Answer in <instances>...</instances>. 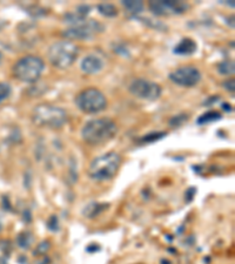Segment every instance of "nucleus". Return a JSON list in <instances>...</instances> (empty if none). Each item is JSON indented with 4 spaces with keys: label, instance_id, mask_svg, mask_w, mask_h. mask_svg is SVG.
Segmentation results:
<instances>
[{
    "label": "nucleus",
    "instance_id": "1",
    "mask_svg": "<svg viewBox=\"0 0 235 264\" xmlns=\"http://www.w3.org/2000/svg\"><path fill=\"white\" fill-rule=\"evenodd\" d=\"M118 126L109 117H98L86 122L81 129V136L91 146L105 145L115 138Z\"/></svg>",
    "mask_w": 235,
    "mask_h": 264
},
{
    "label": "nucleus",
    "instance_id": "2",
    "mask_svg": "<svg viewBox=\"0 0 235 264\" xmlns=\"http://www.w3.org/2000/svg\"><path fill=\"white\" fill-rule=\"evenodd\" d=\"M65 23L69 24L68 29L63 32V35L69 41L72 40H91L94 35L103 31L102 24L87 17L79 16L78 13H68L65 17Z\"/></svg>",
    "mask_w": 235,
    "mask_h": 264
},
{
    "label": "nucleus",
    "instance_id": "3",
    "mask_svg": "<svg viewBox=\"0 0 235 264\" xmlns=\"http://www.w3.org/2000/svg\"><path fill=\"white\" fill-rule=\"evenodd\" d=\"M120 154L115 151L102 154L92 161L88 168V175L96 182L111 181L118 174L121 165Z\"/></svg>",
    "mask_w": 235,
    "mask_h": 264
},
{
    "label": "nucleus",
    "instance_id": "4",
    "mask_svg": "<svg viewBox=\"0 0 235 264\" xmlns=\"http://www.w3.org/2000/svg\"><path fill=\"white\" fill-rule=\"evenodd\" d=\"M32 121L41 128L60 129L67 122V113L65 109L58 106L40 104L33 109Z\"/></svg>",
    "mask_w": 235,
    "mask_h": 264
},
{
    "label": "nucleus",
    "instance_id": "5",
    "mask_svg": "<svg viewBox=\"0 0 235 264\" xmlns=\"http://www.w3.org/2000/svg\"><path fill=\"white\" fill-rule=\"evenodd\" d=\"M79 54V47L73 41L60 40L51 45L47 51V58L54 67L66 69L75 62Z\"/></svg>",
    "mask_w": 235,
    "mask_h": 264
},
{
    "label": "nucleus",
    "instance_id": "6",
    "mask_svg": "<svg viewBox=\"0 0 235 264\" xmlns=\"http://www.w3.org/2000/svg\"><path fill=\"white\" fill-rule=\"evenodd\" d=\"M45 69V62L36 56H26L14 63L13 75L16 79L26 84H34L41 77Z\"/></svg>",
    "mask_w": 235,
    "mask_h": 264
},
{
    "label": "nucleus",
    "instance_id": "7",
    "mask_svg": "<svg viewBox=\"0 0 235 264\" xmlns=\"http://www.w3.org/2000/svg\"><path fill=\"white\" fill-rule=\"evenodd\" d=\"M75 106L82 113L97 114L107 107V99L98 88H86L75 96Z\"/></svg>",
    "mask_w": 235,
    "mask_h": 264
},
{
    "label": "nucleus",
    "instance_id": "8",
    "mask_svg": "<svg viewBox=\"0 0 235 264\" xmlns=\"http://www.w3.org/2000/svg\"><path fill=\"white\" fill-rule=\"evenodd\" d=\"M128 90L135 98L146 100V101H155L161 96V87L157 83L146 80V79H135L128 86Z\"/></svg>",
    "mask_w": 235,
    "mask_h": 264
},
{
    "label": "nucleus",
    "instance_id": "9",
    "mask_svg": "<svg viewBox=\"0 0 235 264\" xmlns=\"http://www.w3.org/2000/svg\"><path fill=\"white\" fill-rule=\"evenodd\" d=\"M169 80L181 87H194L200 83L201 73L195 66H182L169 73Z\"/></svg>",
    "mask_w": 235,
    "mask_h": 264
},
{
    "label": "nucleus",
    "instance_id": "10",
    "mask_svg": "<svg viewBox=\"0 0 235 264\" xmlns=\"http://www.w3.org/2000/svg\"><path fill=\"white\" fill-rule=\"evenodd\" d=\"M149 10L155 16H169V14H181L188 10L189 5L185 1H149Z\"/></svg>",
    "mask_w": 235,
    "mask_h": 264
},
{
    "label": "nucleus",
    "instance_id": "11",
    "mask_svg": "<svg viewBox=\"0 0 235 264\" xmlns=\"http://www.w3.org/2000/svg\"><path fill=\"white\" fill-rule=\"evenodd\" d=\"M103 67H105V62L102 58L97 54H88L80 62V69L86 74H97L101 72Z\"/></svg>",
    "mask_w": 235,
    "mask_h": 264
},
{
    "label": "nucleus",
    "instance_id": "12",
    "mask_svg": "<svg viewBox=\"0 0 235 264\" xmlns=\"http://www.w3.org/2000/svg\"><path fill=\"white\" fill-rule=\"evenodd\" d=\"M198 45L192 38H182L181 40L175 47H174L173 53L176 54V56H192L197 52Z\"/></svg>",
    "mask_w": 235,
    "mask_h": 264
},
{
    "label": "nucleus",
    "instance_id": "13",
    "mask_svg": "<svg viewBox=\"0 0 235 264\" xmlns=\"http://www.w3.org/2000/svg\"><path fill=\"white\" fill-rule=\"evenodd\" d=\"M121 4H123L125 10L130 12L133 16H138V14H140L143 11V8H145V5H143V2L140 1V0H123Z\"/></svg>",
    "mask_w": 235,
    "mask_h": 264
},
{
    "label": "nucleus",
    "instance_id": "14",
    "mask_svg": "<svg viewBox=\"0 0 235 264\" xmlns=\"http://www.w3.org/2000/svg\"><path fill=\"white\" fill-rule=\"evenodd\" d=\"M221 119H222V114L220 113V112L209 111V112H206V113H203L202 115H200V117H198L197 123L201 126V124H208V123L216 122V121H219Z\"/></svg>",
    "mask_w": 235,
    "mask_h": 264
},
{
    "label": "nucleus",
    "instance_id": "15",
    "mask_svg": "<svg viewBox=\"0 0 235 264\" xmlns=\"http://www.w3.org/2000/svg\"><path fill=\"white\" fill-rule=\"evenodd\" d=\"M98 11H99L100 14H102V16L106 18L117 17L119 13L115 5L111 4V2H101V4H99L98 5Z\"/></svg>",
    "mask_w": 235,
    "mask_h": 264
},
{
    "label": "nucleus",
    "instance_id": "16",
    "mask_svg": "<svg viewBox=\"0 0 235 264\" xmlns=\"http://www.w3.org/2000/svg\"><path fill=\"white\" fill-rule=\"evenodd\" d=\"M107 205H99V203H91L90 205H87L84 210V215L87 218H94L98 214H100L102 210H105Z\"/></svg>",
    "mask_w": 235,
    "mask_h": 264
},
{
    "label": "nucleus",
    "instance_id": "17",
    "mask_svg": "<svg viewBox=\"0 0 235 264\" xmlns=\"http://www.w3.org/2000/svg\"><path fill=\"white\" fill-rule=\"evenodd\" d=\"M218 72L222 75H233L235 72L234 61L232 60H225L218 65Z\"/></svg>",
    "mask_w": 235,
    "mask_h": 264
},
{
    "label": "nucleus",
    "instance_id": "18",
    "mask_svg": "<svg viewBox=\"0 0 235 264\" xmlns=\"http://www.w3.org/2000/svg\"><path fill=\"white\" fill-rule=\"evenodd\" d=\"M165 136H166V133L165 132H152L147 135L142 136V138L140 139V142H141V144H153V142L161 140Z\"/></svg>",
    "mask_w": 235,
    "mask_h": 264
},
{
    "label": "nucleus",
    "instance_id": "19",
    "mask_svg": "<svg viewBox=\"0 0 235 264\" xmlns=\"http://www.w3.org/2000/svg\"><path fill=\"white\" fill-rule=\"evenodd\" d=\"M189 117L187 114L185 113H180L178 115H175V117H173L172 119L169 120V127H172V128H176V127H180L182 126V124L186 123L188 121Z\"/></svg>",
    "mask_w": 235,
    "mask_h": 264
},
{
    "label": "nucleus",
    "instance_id": "20",
    "mask_svg": "<svg viewBox=\"0 0 235 264\" xmlns=\"http://www.w3.org/2000/svg\"><path fill=\"white\" fill-rule=\"evenodd\" d=\"M31 242H32V236L30 233L20 234L19 237H18V243H19L20 248L27 249L30 247V244H31Z\"/></svg>",
    "mask_w": 235,
    "mask_h": 264
},
{
    "label": "nucleus",
    "instance_id": "21",
    "mask_svg": "<svg viewBox=\"0 0 235 264\" xmlns=\"http://www.w3.org/2000/svg\"><path fill=\"white\" fill-rule=\"evenodd\" d=\"M11 95V86L8 84L0 83V104Z\"/></svg>",
    "mask_w": 235,
    "mask_h": 264
},
{
    "label": "nucleus",
    "instance_id": "22",
    "mask_svg": "<svg viewBox=\"0 0 235 264\" xmlns=\"http://www.w3.org/2000/svg\"><path fill=\"white\" fill-rule=\"evenodd\" d=\"M78 14H80L82 17H87L88 13H91V6L88 5H80L78 6Z\"/></svg>",
    "mask_w": 235,
    "mask_h": 264
},
{
    "label": "nucleus",
    "instance_id": "23",
    "mask_svg": "<svg viewBox=\"0 0 235 264\" xmlns=\"http://www.w3.org/2000/svg\"><path fill=\"white\" fill-rule=\"evenodd\" d=\"M222 86H224L225 89H227L228 92L234 93V89H235V83H234V79H228L227 81H225V83L222 84Z\"/></svg>",
    "mask_w": 235,
    "mask_h": 264
},
{
    "label": "nucleus",
    "instance_id": "24",
    "mask_svg": "<svg viewBox=\"0 0 235 264\" xmlns=\"http://www.w3.org/2000/svg\"><path fill=\"white\" fill-rule=\"evenodd\" d=\"M221 107L224 108L226 112H232V111H233L232 106L230 104H226V102H224V104H221Z\"/></svg>",
    "mask_w": 235,
    "mask_h": 264
},
{
    "label": "nucleus",
    "instance_id": "25",
    "mask_svg": "<svg viewBox=\"0 0 235 264\" xmlns=\"http://www.w3.org/2000/svg\"><path fill=\"white\" fill-rule=\"evenodd\" d=\"M5 25H6V23H5V21H4V20H1V19H0V31H1V29H4V27H5Z\"/></svg>",
    "mask_w": 235,
    "mask_h": 264
},
{
    "label": "nucleus",
    "instance_id": "26",
    "mask_svg": "<svg viewBox=\"0 0 235 264\" xmlns=\"http://www.w3.org/2000/svg\"><path fill=\"white\" fill-rule=\"evenodd\" d=\"M1 60H2V54L0 52V62H1Z\"/></svg>",
    "mask_w": 235,
    "mask_h": 264
}]
</instances>
